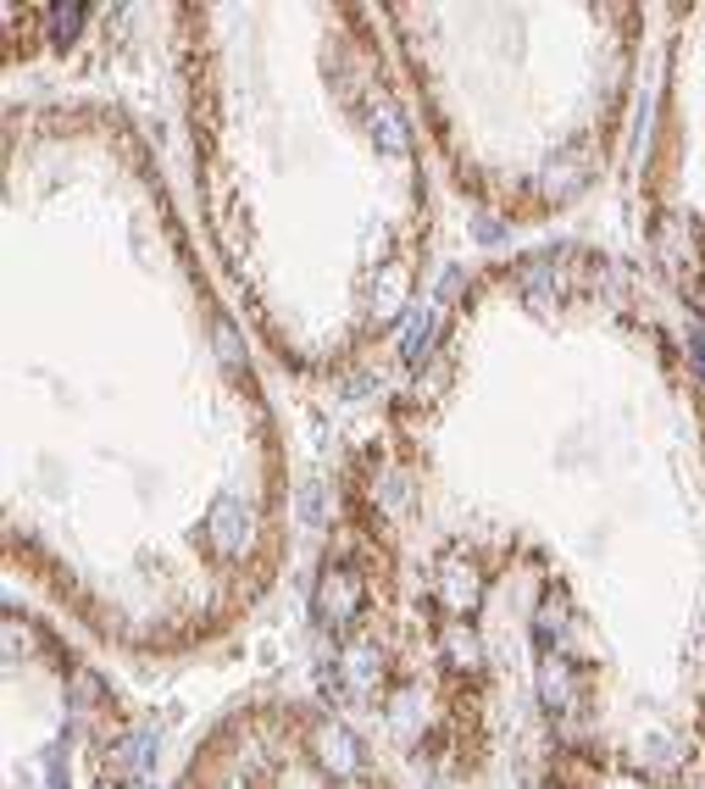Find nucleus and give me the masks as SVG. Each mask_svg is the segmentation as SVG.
I'll return each instance as SVG.
<instances>
[{
	"mask_svg": "<svg viewBox=\"0 0 705 789\" xmlns=\"http://www.w3.org/2000/svg\"><path fill=\"white\" fill-rule=\"evenodd\" d=\"M356 612H362V578H356V567H328L322 584H317V617L333 634H344L350 623H356Z\"/></svg>",
	"mask_w": 705,
	"mask_h": 789,
	"instance_id": "f257e3e1",
	"label": "nucleus"
},
{
	"mask_svg": "<svg viewBox=\"0 0 705 789\" xmlns=\"http://www.w3.org/2000/svg\"><path fill=\"white\" fill-rule=\"evenodd\" d=\"M317 761H322L333 778H356V772H362V750H356V739H350V728L322 723V728H317Z\"/></svg>",
	"mask_w": 705,
	"mask_h": 789,
	"instance_id": "f03ea898",
	"label": "nucleus"
},
{
	"mask_svg": "<svg viewBox=\"0 0 705 789\" xmlns=\"http://www.w3.org/2000/svg\"><path fill=\"white\" fill-rule=\"evenodd\" d=\"M206 534H211V545L217 551H245V540H250V512H245V501H234V495H222L217 506H211V518H206Z\"/></svg>",
	"mask_w": 705,
	"mask_h": 789,
	"instance_id": "7ed1b4c3",
	"label": "nucleus"
},
{
	"mask_svg": "<svg viewBox=\"0 0 705 789\" xmlns=\"http://www.w3.org/2000/svg\"><path fill=\"white\" fill-rule=\"evenodd\" d=\"M439 595H445L450 612H473V601H478V567L467 556H445L439 562Z\"/></svg>",
	"mask_w": 705,
	"mask_h": 789,
	"instance_id": "20e7f679",
	"label": "nucleus"
},
{
	"mask_svg": "<svg viewBox=\"0 0 705 789\" xmlns=\"http://www.w3.org/2000/svg\"><path fill=\"white\" fill-rule=\"evenodd\" d=\"M367 134H373L379 156H390V162H406V156H412V134H406V123H401L395 106H379V112L367 117Z\"/></svg>",
	"mask_w": 705,
	"mask_h": 789,
	"instance_id": "39448f33",
	"label": "nucleus"
},
{
	"mask_svg": "<svg viewBox=\"0 0 705 789\" xmlns=\"http://www.w3.org/2000/svg\"><path fill=\"white\" fill-rule=\"evenodd\" d=\"M434 328H439V306H417V311L406 317L401 350H406V361H412V367H417V361L428 356V345H434Z\"/></svg>",
	"mask_w": 705,
	"mask_h": 789,
	"instance_id": "423d86ee",
	"label": "nucleus"
},
{
	"mask_svg": "<svg viewBox=\"0 0 705 789\" xmlns=\"http://www.w3.org/2000/svg\"><path fill=\"white\" fill-rule=\"evenodd\" d=\"M344 667H350V684H356V689H367V684H373V673H379V650L356 645V650L344 656Z\"/></svg>",
	"mask_w": 705,
	"mask_h": 789,
	"instance_id": "0eeeda50",
	"label": "nucleus"
},
{
	"mask_svg": "<svg viewBox=\"0 0 705 789\" xmlns=\"http://www.w3.org/2000/svg\"><path fill=\"white\" fill-rule=\"evenodd\" d=\"M51 18H56V34H62V40H73V34H79V23L90 18V7H62V12H51Z\"/></svg>",
	"mask_w": 705,
	"mask_h": 789,
	"instance_id": "6e6552de",
	"label": "nucleus"
},
{
	"mask_svg": "<svg viewBox=\"0 0 705 789\" xmlns=\"http://www.w3.org/2000/svg\"><path fill=\"white\" fill-rule=\"evenodd\" d=\"M151 756H156V734H139V739L123 750V761H128V767H145Z\"/></svg>",
	"mask_w": 705,
	"mask_h": 789,
	"instance_id": "1a4fd4ad",
	"label": "nucleus"
},
{
	"mask_svg": "<svg viewBox=\"0 0 705 789\" xmlns=\"http://www.w3.org/2000/svg\"><path fill=\"white\" fill-rule=\"evenodd\" d=\"M217 350H222L228 361H239V339H234V328H228V322H217Z\"/></svg>",
	"mask_w": 705,
	"mask_h": 789,
	"instance_id": "9d476101",
	"label": "nucleus"
},
{
	"mask_svg": "<svg viewBox=\"0 0 705 789\" xmlns=\"http://www.w3.org/2000/svg\"><path fill=\"white\" fill-rule=\"evenodd\" d=\"M688 350H694V367L705 372V322H699V328L688 334Z\"/></svg>",
	"mask_w": 705,
	"mask_h": 789,
	"instance_id": "9b49d317",
	"label": "nucleus"
},
{
	"mask_svg": "<svg viewBox=\"0 0 705 789\" xmlns=\"http://www.w3.org/2000/svg\"><path fill=\"white\" fill-rule=\"evenodd\" d=\"M139 789H156V783H151V778H139Z\"/></svg>",
	"mask_w": 705,
	"mask_h": 789,
	"instance_id": "f8f14e48",
	"label": "nucleus"
}]
</instances>
